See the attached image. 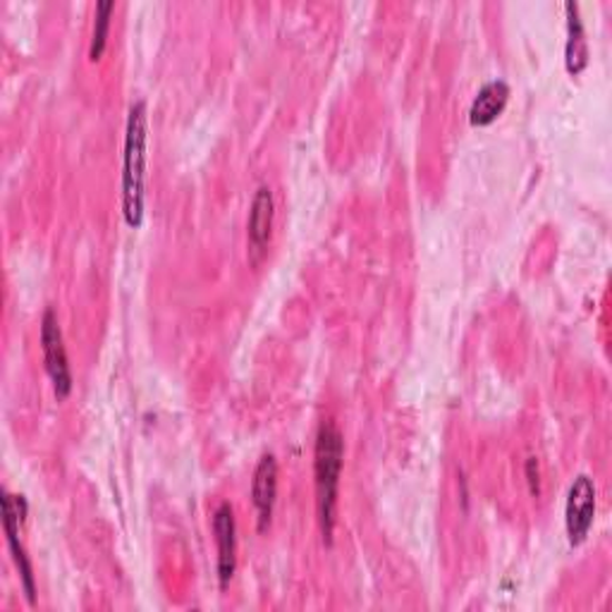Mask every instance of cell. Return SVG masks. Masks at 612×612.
<instances>
[{"mask_svg": "<svg viewBox=\"0 0 612 612\" xmlns=\"http://www.w3.org/2000/svg\"><path fill=\"white\" fill-rule=\"evenodd\" d=\"M251 498H254L259 531H265L271 526L273 508L278 500V462L273 454H263L257 464L254 483H251Z\"/></svg>", "mask_w": 612, "mask_h": 612, "instance_id": "cell-8", "label": "cell"}, {"mask_svg": "<svg viewBox=\"0 0 612 612\" xmlns=\"http://www.w3.org/2000/svg\"><path fill=\"white\" fill-rule=\"evenodd\" d=\"M41 348L46 359V371L51 375L53 392L58 400H66L72 392V371L68 362L66 342H62V331L53 309H46L41 321Z\"/></svg>", "mask_w": 612, "mask_h": 612, "instance_id": "cell-3", "label": "cell"}, {"mask_svg": "<svg viewBox=\"0 0 612 612\" xmlns=\"http://www.w3.org/2000/svg\"><path fill=\"white\" fill-rule=\"evenodd\" d=\"M568 10V51H564V62L572 74H579L589 66V46L584 37V24L579 20V8L574 3L564 6Z\"/></svg>", "mask_w": 612, "mask_h": 612, "instance_id": "cell-10", "label": "cell"}, {"mask_svg": "<svg viewBox=\"0 0 612 612\" xmlns=\"http://www.w3.org/2000/svg\"><path fill=\"white\" fill-rule=\"evenodd\" d=\"M273 215H275L273 192H271V187L261 184L254 199H251V211H249V221H247L249 261L254 265L265 257V249H269V244H271Z\"/></svg>", "mask_w": 612, "mask_h": 612, "instance_id": "cell-5", "label": "cell"}, {"mask_svg": "<svg viewBox=\"0 0 612 612\" xmlns=\"http://www.w3.org/2000/svg\"><path fill=\"white\" fill-rule=\"evenodd\" d=\"M317 462H313V474H317V505L323 541L333 543L335 531V510H338V489L344 460V441L335 427V421H323L317 435Z\"/></svg>", "mask_w": 612, "mask_h": 612, "instance_id": "cell-2", "label": "cell"}, {"mask_svg": "<svg viewBox=\"0 0 612 612\" xmlns=\"http://www.w3.org/2000/svg\"><path fill=\"white\" fill-rule=\"evenodd\" d=\"M595 516V485L582 474L570 485L568 508H564V524H568V536L572 545H582L589 536Z\"/></svg>", "mask_w": 612, "mask_h": 612, "instance_id": "cell-4", "label": "cell"}, {"mask_svg": "<svg viewBox=\"0 0 612 612\" xmlns=\"http://www.w3.org/2000/svg\"><path fill=\"white\" fill-rule=\"evenodd\" d=\"M147 132V103L137 101L128 116L122 161V215L130 228L144 223V184L149 161Z\"/></svg>", "mask_w": 612, "mask_h": 612, "instance_id": "cell-1", "label": "cell"}, {"mask_svg": "<svg viewBox=\"0 0 612 612\" xmlns=\"http://www.w3.org/2000/svg\"><path fill=\"white\" fill-rule=\"evenodd\" d=\"M116 10V3L111 0H101L97 6V22H93V34H91V46H89V58L97 62L106 53V43H108V29H111V14Z\"/></svg>", "mask_w": 612, "mask_h": 612, "instance_id": "cell-11", "label": "cell"}, {"mask_svg": "<svg viewBox=\"0 0 612 612\" xmlns=\"http://www.w3.org/2000/svg\"><path fill=\"white\" fill-rule=\"evenodd\" d=\"M526 481H529V491L533 498L541 495V474H539V462L536 458L526 460Z\"/></svg>", "mask_w": 612, "mask_h": 612, "instance_id": "cell-12", "label": "cell"}, {"mask_svg": "<svg viewBox=\"0 0 612 612\" xmlns=\"http://www.w3.org/2000/svg\"><path fill=\"white\" fill-rule=\"evenodd\" d=\"M213 531L218 543V582L225 589L238 568V524L230 502H221L213 514Z\"/></svg>", "mask_w": 612, "mask_h": 612, "instance_id": "cell-7", "label": "cell"}, {"mask_svg": "<svg viewBox=\"0 0 612 612\" xmlns=\"http://www.w3.org/2000/svg\"><path fill=\"white\" fill-rule=\"evenodd\" d=\"M24 500L20 495H10L8 491L3 493V512H6V533H8V543L10 551L14 558V564L20 568L22 574V584H24V593L27 601L34 603L37 601V586H34V570H31V562L27 558L24 545L20 541V522L24 516Z\"/></svg>", "mask_w": 612, "mask_h": 612, "instance_id": "cell-6", "label": "cell"}, {"mask_svg": "<svg viewBox=\"0 0 612 612\" xmlns=\"http://www.w3.org/2000/svg\"><path fill=\"white\" fill-rule=\"evenodd\" d=\"M508 101H510V87L505 82L493 80L489 84H483V89L476 93L472 108H469V122H472L474 128H485V124L495 122L502 116Z\"/></svg>", "mask_w": 612, "mask_h": 612, "instance_id": "cell-9", "label": "cell"}]
</instances>
